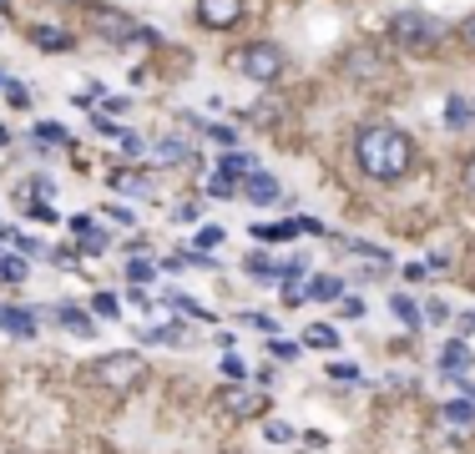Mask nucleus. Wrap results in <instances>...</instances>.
I'll use <instances>...</instances> for the list:
<instances>
[{
  "mask_svg": "<svg viewBox=\"0 0 475 454\" xmlns=\"http://www.w3.org/2000/svg\"><path fill=\"white\" fill-rule=\"evenodd\" d=\"M354 162L374 182H399L410 172V137L395 132V126H364L354 137Z\"/></svg>",
  "mask_w": 475,
  "mask_h": 454,
  "instance_id": "nucleus-1",
  "label": "nucleus"
},
{
  "mask_svg": "<svg viewBox=\"0 0 475 454\" xmlns=\"http://www.w3.org/2000/svg\"><path fill=\"white\" fill-rule=\"evenodd\" d=\"M389 41H395L405 56H430V50L445 41V25L425 11H399L395 21H389Z\"/></svg>",
  "mask_w": 475,
  "mask_h": 454,
  "instance_id": "nucleus-2",
  "label": "nucleus"
},
{
  "mask_svg": "<svg viewBox=\"0 0 475 454\" xmlns=\"http://www.w3.org/2000/svg\"><path fill=\"white\" fill-rule=\"evenodd\" d=\"M91 378L106 384V389H137L142 378H147V359L142 353H106L91 364Z\"/></svg>",
  "mask_w": 475,
  "mask_h": 454,
  "instance_id": "nucleus-3",
  "label": "nucleus"
},
{
  "mask_svg": "<svg viewBox=\"0 0 475 454\" xmlns=\"http://www.w3.org/2000/svg\"><path fill=\"white\" fill-rule=\"evenodd\" d=\"M233 66H238L248 81H279L283 76V50L269 46V41H253V46H243L238 56H233Z\"/></svg>",
  "mask_w": 475,
  "mask_h": 454,
  "instance_id": "nucleus-4",
  "label": "nucleus"
},
{
  "mask_svg": "<svg viewBox=\"0 0 475 454\" xmlns=\"http://www.w3.org/2000/svg\"><path fill=\"white\" fill-rule=\"evenodd\" d=\"M197 21L207 31H228V25L243 21V0H197Z\"/></svg>",
  "mask_w": 475,
  "mask_h": 454,
  "instance_id": "nucleus-5",
  "label": "nucleus"
},
{
  "mask_svg": "<svg viewBox=\"0 0 475 454\" xmlns=\"http://www.w3.org/2000/svg\"><path fill=\"white\" fill-rule=\"evenodd\" d=\"M440 429H450L455 440H475V404H465V399L440 404Z\"/></svg>",
  "mask_w": 475,
  "mask_h": 454,
  "instance_id": "nucleus-6",
  "label": "nucleus"
},
{
  "mask_svg": "<svg viewBox=\"0 0 475 454\" xmlns=\"http://www.w3.org/2000/svg\"><path fill=\"white\" fill-rule=\"evenodd\" d=\"M0 328H5L11 339H36V333H41V313H31V308H11V303H0Z\"/></svg>",
  "mask_w": 475,
  "mask_h": 454,
  "instance_id": "nucleus-7",
  "label": "nucleus"
},
{
  "mask_svg": "<svg viewBox=\"0 0 475 454\" xmlns=\"http://www.w3.org/2000/svg\"><path fill=\"white\" fill-rule=\"evenodd\" d=\"M263 389H248V384H233L228 394H223V409L228 414H238V419H248V414H263Z\"/></svg>",
  "mask_w": 475,
  "mask_h": 454,
  "instance_id": "nucleus-8",
  "label": "nucleus"
},
{
  "mask_svg": "<svg viewBox=\"0 0 475 454\" xmlns=\"http://www.w3.org/2000/svg\"><path fill=\"white\" fill-rule=\"evenodd\" d=\"M470 364H475V353H470V343H461V339H450L445 349H440V374L445 378H455V374H470Z\"/></svg>",
  "mask_w": 475,
  "mask_h": 454,
  "instance_id": "nucleus-9",
  "label": "nucleus"
},
{
  "mask_svg": "<svg viewBox=\"0 0 475 454\" xmlns=\"http://www.w3.org/2000/svg\"><path fill=\"white\" fill-rule=\"evenodd\" d=\"M243 197H248V202H258V207H269V202H279V177L258 167L253 177H243Z\"/></svg>",
  "mask_w": 475,
  "mask_h": 454,
  "instance_id": "nucleus-10",
  "label": "nucleus"
},
{
  "mask_svg": "<svg viewBox=\"0 0 475 454\" xmlns=\"http://www.w3.org/2000/svg\"><path fill=\"white\" fill-rule=\"evenodd\" d=\"M51 318L66 328V333H77V339H96V323H91V313H81V308H71V303L51 308Z\"/></svg>",
  "mask_w": 475,
  "mask_h": 454,
  "instance_id": "nucleus-11",
  "label": "nucleus"
},
{
  "mask_svg": "<svg viewBox=\"0 0 475 454\" xmlns=\"http://www.w3.org/2000/svg\"><path fill=\"white\" fill-rule=\"evenodd\" d=\"M339 293H344V283H339L334 273H314L304 283V303H334Z\"/></svg>",
  "mask_w": 475,
  "mask_h": 454,
  "instance_id": "nucleus-12",
  "label": "nucleus"
},
{
  "mask_svg": "<svg viewBox=\"0 0 475 454\" xmlns=\"http://www.w3.org/2000/svg\"><path fill=\"white\" fill-rule=\"evenodd\" d=\"M147 151H152V162H157V167H178V162H187V157H193L182 137H162L157 147H147Z\"/></svg>",
  "mask_w": 475,
  "mask_h": 454,
  "instance_id": "nucleus-13",
  "label": "nucleus"
},
{
  "mask_svg": "<svg viewBox=\"0 0 475 454\" xmlns=\"http://www.w3.org/2000/svg\"><path fill=\"white\" fill-rule=\"evenodd\" d=\"M339 343H344V339H339V328H334V323H308V328H304V349H324V353H334Z\"/></svg>",
  "mask_w": 475,
  "mask_h": 454,
  "instance_id": "nucleus-14",
  "label": "nucleus"
},
{
  "mask_svg": "<svg viewBox=\"0 0 475 454\" xmlns=\"http://www.w3.org/2000/svg\"><path fill=\"white\" fill-rule=\"evenodd\" d=\"M106 182H112V192H132V197H157V187H152V182H147L142 172H112Z\"/></svg>",
  "mask_w": 475,
  "mask_h": 454,
  "instance_id": "nucleus-15",
  "label": "nucleus"
},
{
  "mask_svg": "<svg viewBox=\"0 0 475 454\" xmlns=\"http://www.w3.org/2000/svg\"><path fill=\"white\" fill-rule=\"evenodd\" d=\"M389 313H395L405 328H420V323H425V318H420V303L405 298V293H395V298H389Z\"/></svg>",
  "mask_w": 475,
  "mask_h": 454,
  "instance_id": "nucleus-16",
  "label": "nucleus"
},
{
  "mask_svg": "<svg viewBox=\"0 0 475 454\" xmlns=\"http://www.w3.org/2000/svg\"><path fill=\"white\" fill-rule=\"evenodd\" d=\"M142 339L147 343H162V349H182V328H172V323H152V328H142Z\"/></svg>",
  "mask_w": 475,
  "mask_h": 454,
  "instance_id": "nucleus-17",
  "label": "nucleus"
},
{
  "mask_svg": "<svg viewBox=\"0 0 475 454\" xmlns=\"http://www.w3.org/2000/svg\"><path fill=\"white\" fill-rule=\"evenodd\" d=\"M31 263L21 258V252H0V283H26Z\"/></svg>",
  "mask_w": 475,
  "mask_h": 454,
  "instance_id": "nucleus-18",
  "label": "nucleus"
},
{
  "mask_svg": "<svg viewBox=\"0 0 475 454\" xmlns=\"http://www.w3.org/2000/svg\"><path fill=\"white\" fill-rule=\"evenodd\" d=\"M344 71H349V76H385V66L374 61V50H349Z\"/></svg>",
  "mask_w": 475,
  "mask_h": 454,
  "instance_id": "nucleus-19",
  "label": "nucleus"
},
{
  "mask_svg": "<svg viewBox=\"0 0 475 454\" xmlns=\"http://www.w3.org/2000/svg\"><path fill=\"white\" fill-rule=\"evenodd\" d=\"M218 172H223V177H253V172H258V162L248 157V151H228V157L218 162Z\"/></svg>",
  "mask_w": 475,
  "mask_h": 454,
  "instance_id": "nucleus-20",
  "label": "nucleus"
},
{
  "mask_svg": "<svg viewBox=\"0 0 475 454\" xmlns=\"http://www.w3.org/2000/svg\"><path fill=\"white\" fill-rule=\"evenodd\" d=\"M470 101H465V96H450L445 101V126H450V132H461V126H470Z\"/></svg>",
  "mask_w": 475,
  "mask_h": 454,
  "instance_id": "nucleus-21",
  "label": "nucleus"
},
{
  "mask_svg": "<svg viewBox=\"0 0 475 454\" xmlns=\"http://www.w3.org/2000/svg\"><path fill=\"white\" fill-rule=\"evenodd\" d=\"M36 46L66 50V46H71V31H61V25H36Z\"/></svg>",
  "mask_w": 475,
  "mask_h": 454,
  "instance_id": "nucleus-22",
  "label": "nucleus"
},
{
  "mask_svg": "<svg viewBox=\"0 0 475 454\" xmlns=\"http://www.w3.org/2000/svg\"><path fill=\"white\" fill-rule=\"evenodd\" d=\"M258 238L263 242H288V238H298V222H263L258 227Z\"/></svg>",
  "mask_w": 475,
  "mask_h": 454,
  "instance_id": "nucleus-23",
  "label": "nucleus"
},
{
  "mask_svg": "<svg viewBox=\"0 0 475 454\" xmlns=\"http://www.w3.org/2000/svg\"><path fill=\"white\" fill-rule=\"evenodd\" d=\"M91 313H96V318H122V303H116V293H91Z\"/></svg>",
  "mask_w": 475,
  "mask_h": 454,
  "instance_id": "nucleus-24",
  "label": "nucleus"
},
{
  "mask_svg": "<svg viewBox=\"0 0 475 454\" xmlns=\"http://www.w3.org/2000/svg\"><path fill=\"white\" fill-rule=\"evenodd\" d=\"M31 137H41L46 147H66V141H71V137H66V126H56V122H36V132H31Z\"/></svg>",
  "mask_w": 475,
  "mask_h": 454,
  "instance_id": "nucleus-25",
  "label": "nucleus"
},
{
  "mask_svg": "<svg viewBox=\"0 0 475 454\" xmlns=\"http://www.w3.org/2000/svg\"><path fill=\"white\" fill-rule=\"evenodd\" d=\"M15 248H21V258H51V252H46V242L31 238V232H15Z\"/></svg>",
  "mask_w": 475,
  "mask_h": 454,
  "instance_id": "nucleus-26",
  "label": "nucleus"
},
{
  "mask_svg": "<svg viewBox=\"0 0 475 454\" xmlns=\"http://www.w3.org/2000/svg\"><path fill=\"white\" fill-rule=\"evenodd\" d=\"M263 440H269V444H288V440H294V424H283V419H269V424H263Z\"/></svg>",
  "mask_w": 475,
  "mask_h": 454,
  "instance_id": "nucleus-27",
  "label": "nucleus"
},
{
  "mask_svg": "<svg viewBox=\"0 0 475 454\" xmlns=\"http://www.w3.org/2000/svg\"><path fill=\"white\" fill-rule=\"evenodd\" d=\"M223 374H228L233 384H248V364L238 359V353H223Z\"/></svg>",
  "mask_w": 475,
  "mask_h": 454,
  "instance_id": "nucleus-28",
  "label": "nucleus"
},
{
  "mask_svg": "<svg viewBox=\"0 0 475 454\" xmlns=\"http://www.w3.org/2000/svg\"><path fill=\"white\" fill-rule=\"evenodd\" d=\"M349 248L360 252V258H370L374 268H385V263H389V252H385V248H374V242H349Z\"/></svg>",
  "mask_w": 475,
  "mask_h": 454,
  "instance_id": "nucleus-29",
  "label": "nucleus"
},
{
  "mask_svg": "<svg viewBox=\"0 0 475 454\" xmlns=\"http://www.w3.org/2000/svg\"><path fill=\"white\" fill-rule=\"evenodd\" d=\"M420 318H425V323H445V318H450V308H445V303H440V298H425Z\"/></svg>",
  "mask_w": 475,
  "mask_h": 454,
  "instance_id": "nucleus-30",
  "label": "nucleus"
},
{
  "mask_svg": "<svg viewBox=\"0 0 475 454\" xmlns=\"http://www.w3.org/2000/svg\"><path fill=\"white\" fill-rule=\"evenodd\" d=\"M329 378H334V384H360V368H354V364H329Z\"/></svg>",
  "mask_w": 475,
  "mask_h": 454,
  "instance_id": "nucleus-31",
  "label": "nucleus"
},
{
  "mask_svg": "<svg viewBox=\"0 0 475 454\" xmlns=\"http://www.w3.org/2000/svg\"><path fill=\"white\" fill-rule=\"evenodd\" d=\"M207 192H213V197H233V192H238V182H233V177H223V172H213Z\"/></svg>",
  "mask_w": 475,
  "mask_h": 454,
  "instance_id": "nucleus-32",
  "label": "nucleus"
},
{
  "mask_svg": "<svg viewBox=\"0 0 475 454\" xmlns=\"http://www.w3.org/2000/svg\"><path fill=\"white\" fill-rule=\"evenodd\" d=\"M102 217H112L116 227H132L137 217H132V207H122V202H112V207H102Z\"/></svg>",
  "mask_w": 475,
  "mask_h": 454,
  "instance_id": "nucleus-33",
  "label": "nucleus"
},
{
  "mask_svg": "<svg viewBox=\"0 0 475 454\" xmlns=\"http://www.w3.org/2000/svg\"><path fill=\"white\" fill-rule=\"evenodd\" d=\"M5 101H11V106H31V91L21 86V81H5Z\"/></svg>",
  "mask_w": 475,
  "mask_h": 454,
  "instance_id": "nucleus-34",
  "label": "nucleus"
},
{
  "mask_svg": "<svg viewBox=\"0 0 475 454\" xmlns=\"http://www.w3.org/2000/svg\"><path fill=\"white\" fill-rule=\"evenodd\" d=\"M207 137H213V141H218V147H238V132H233V126H213V132H207Z\"/></svg>",
  "mask_w": 475,
  "mask_h": 454,
  "instance_id": "nucleus-35",
  "label": "nucleus"
},
{
  "mask_svg": "<svg viewBox=\"0 0 475 454\" xmlns=\"http://www.w3.org/2000/svg\"><path fill=\"white\" fill-rule=\"evenodd\" d=\"M127 277H132V283H152L157 268H152V263H132V268H127Z\"/></svg>",
  "mask_w": 475,
  "mask_h": 454,
  "instance_id": "nucleus-36",
  "label": "nucleus"
},
{
  "mask_svg": "<svg viewBox=\"0 0 475 454\" xmlns=\"http://www.w3.org/2000/svg\"><path fill=\"white\" fill-rule=\"evenodd\" d=\"M455 36H461V46H465V50H475V15H465V21H461V31H455Z\"/></svg>",
  "mask_w": 475,
  "mask_h": 454,
  "instance_id": "nucleus-37",
  "label": "nucleus"
},
{
  "mask_svg": "<svg viewBox=\"0 0 475 454\" xmlns=\"http://www.w3.org/2000/svg\"><path fill=\"white\" fill-rule=\"evenodd\" d=\"M122 151H127V157H142V151H147V141H142L137 132H127V137H122Z\"/></svg>",
  "mask_w": 475,
  "mask_h": 454,
  "instance_id": "nucleus-38",
  "label": "nucleus"
},
{
  "mask_svg": "<svg viewBox=\"0 0 475 454\" xmlns=\"http://www.w3.org/2000/svg\"><path fill=\"white\" fill-rule=\"evenodd\" d=\"M203 217V202H182L178 207V222H197Z\"/></svg>",
  "mask_w": 475,
  "mask_h": 454,
  "instance_id": "nucleus-39",
  "label": "nucleus"
},
{
  "mask_svg": "<svg viewBox=\"0 0 475 454\" xmlns=\"http://www.w3.org/2000/svg\"><path fill=\"white\" fill-rule=\"evenodd\" d=\"M26 217H36V222H61V217L46 207V202H31V213H26Z\"/></svg>",
  "mask_w": 475,
  "mask_h": 454,
  "instance_id": "nucleus-40",
  "label": "nucleus"
},
{
  "mask_svg": "<svg viewBox=\"0 0 475 454\" xmlns=\"http://www.w3.org/2000/svg\"><path fill=\"white\" fill-rule=\"evenodd\" d=\"M269 353L279 359V364H288V359H294L298 349H294V343H279V339H273V343H269Z\"/></svg>",
  "mask_w": 475,
  "mask_h": 454,
  "instance_id": "nucleus-41",
  "label": "nucleus"
},
{
  "mask_svg": "<svg viewBox=\"0 0 475 454\" xmlns=\"http://www.w3.org/2000/svg\"><path fill=\"white\" fill-rule=\"evenodd\" d=\"M197 242H203V248H218L223 232H218V227H203V232H197Z\"/></svg>",
  "mask_w": 475,
  "mask_h": 454,
  "instance_id": "nucleus-42",
  "label": "nucleus"
},
{
  "mask_svg": "<svg viewBox=\"0 0 475 454\" xmlns=\"http://www.w3.org/2000/svg\"><path fill=\"white\" fill-rule=\"evenodd\" d=\"M344 318H364V298H344Z\"/></svg>",
  "mask_w": 475,
  "mask_h": 454,
  "instance_id": "nucleus-43",
  "label": "nucleus"
},
{
  "mask_svg": "<svg viewBox=\"0 0 475 454\" xmlns=\"http://www.w3.org/2000/svg\"><path fill=\"white\" fill-rule=\"evenodd\" d=\"M298 232H319V238H324V222H319V217H298Z\"/></svg>",
  "mask_w": 475,
  "mask_h": 454,
  "instance_id": "nucleus-44",
  "label": "nucleus"
},
{
  "mask_svg": "<svg viewBox=\"0 0 475 454\" xmlns=\"http://www.w3.org/2000/svg\"><path fill=\"white\" fill-rule=\"evenodd\" d=\"M51 258H56V268H71L77 263V248H61V252H51Z\"/></svg>",
  "mask_w": 475,
  "mask_h": 454,
  "instance_id": "nucleus-45",
  "label": "nucleus"
},
{
  "mask_svg": "<svg viewBox=\"0 0 475 454\" xmlns=\"http://www.w3.org/2000/svg\"><path fill=\"white\" fill-rule=\"evenodd\" d=\"M465 187L475 192V157H465Z\"/></svg>",
  "mask_w": 475,
  "mask_h": 454,
  "instance_id": "nucleus-46",
  "label": "nucleus"
},
{
  "mask_svg": "<svg viewBox=\"0 0 475 454\" xmlns=\"http://www.w3.org/2000/svg\"><path fill=\"white\" fill-rule=\"evenodd\" d=\"M0 147H11V132H5V126H0Z\"/></svg>",
  "mask_w": 475,
  "mask_h": 454,
  "instance_id": "nucleus-47",
  "label": "nucleus"
},
{
  "mask_svg": "<svg viewBox=\"0 0 475 454\" xmlns=\"http://www.w3.org/2000/svg\"><path fill=\"white\" fill-rule=\"evenodd\" d=\"M5 11H11V0H0V15H5Z\"/></svg>",
  "mask_w": 475,
  "mask_h": 454,
  "instance_id": "nucleus-48",
  "label": "nucleus"
},
{
  "mask_svg": "<svg viewBox=\"0 0 475 454\" xmlns=\"http://www.w3.org/2000/svg\"><path fill=\"white\" fill-rule=\"evenodd\" d=\"M5 81H11V76H5V71H0V91H5Z\"/></svg>",
  "mask_w": 475,
  "mask_h": 454,
  "instance_id": "nucleus-49",
  "label": "nucleus"
},
{
  "mask_svg": "<svg viewBox=\"0 0 475 454\" xmlns=\"http://www.w3.org/2000/svg\"><path fill=\"white\" fill-rule=\"evenodd\" d=\"M470 112H475V96H470Z\"/></svg>",
  "mask_w": 475,
  "mask_h": 454,
  "instance_id": "nucleus-50",
  "label": "nucleus"
},
{
  "mask_svg": "<svg viewBox=\"0 0 475 454\" xmlns=\"http://www.w3.org/2000/svg\"><path fill=\"white\" fill-rule=\"evenodd\" d=\"M0 238H5V227H0Z\"/></svg>",
  "mask_w": 475,
  "mask_h": 454,
  "instance_id": "nucleus-51",
  "label": "nucleus"
}]
</instances>
